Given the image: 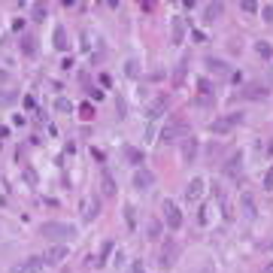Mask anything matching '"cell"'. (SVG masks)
<instances>
[{
	"label": "cell",
	"mask_w": 273,
	"mask_h": 273,
	"mask_svg": "<svg viewBox=\"0 0 273 273\" xmlns=\"http://www.w3.org/2000/svg\"><path fill=\"white\" fill-rule=\"evenodd\" d=\"M40 234L46 240H52V243H64L67 246V240H76L79 228L73 222H43L40 225Z\"/></svg>",
	"instance_id": "6da1fadb"
},
{
	"label": "cell",
	"mask_w": 273,
	"mask_h": 273,
	"mask_svg": "<svg viewBox=\"0 0 273 273\" xmlns=\"http://www.w3.org/2000/svg\"><path fill=\"white\" fill-rule=\"evenodd\" d=\"M161 222H164L167 228H173V231L182 228V209H179L176 201H164V204H161Z\"/></svg>",
	"instance_id": "7a4b0ae2"
},
{
	"label": "cell",
	"mask_w": 273,
	"mask_h": 273,
	"mask_svg": "<svg viewBox=\"0 0 273 273\" xmlns=\"http://www.w3.org/2000/svg\"><path fill=\"white\" fill-rule=\"evenodd\" d=\"M79 216H82L85 222H94V219L101 216V194H85V198L79 201Z\"/></svg>",
	"instance_id": "3957f363"
},
{
	"label": "cell",
	"mask_w": 273,
	"mask_h": 273,
	"mask_svg": "<svg viewBox=\"0 0 273 273\" xmlns=\"http://www.w3.org/2000/svg\"><path fill=\"white\" fill-rule=\"evenodd\" d=\"M176 258H179V246H176V240H161V267L164 270H173L176 267Z\"/></svg>",
	"instance_id": "277c9868"
},
{
	"label": "cell",
	"mask_w": 273,
	"mask_h": 273,
	"mask_svg": "<svg viewBox=\"0 0 273 273\" xmlns=\"http://www.w3.org/2000/svg\"><path fill=\"white\" fill-rule=\"evenodd\" d=\"M131 185H134V191H149L155 185V173L149 167H136L134 176H131Z\"/></svg>",
	"instance_id": "5b68a950"
},
{
	"label": "cell",
	"mask_w": 273,
	"mask_h": 273,
	"mask_svg": "<svg viewBox=\"0 0 273 273\" xmlns=\"http://www.w3.org/2000/svg\"><path fill=\"white\" fill-rule=\"evenodd\" d=\"M240 122H243V115H240V112H234V115H225V119H216V122H212V125H209V131H212V134H231V131H234V128H237Z\"/></svg>",
	"instance_id": "8992f818"
},
{
	"label": "cell",
	"mask_w": 273,
	"mask_h": 273,
	"mask_svg": "<svg viewBox=\"0 0 273 273\" xmlns=\"http://www.w3.org/2000/svg\"><path fill=\"white\" fill-rule=\"evenodd\" d=\"M167 109H170V98H167V94H158L155 101L149 103L146 115H149V122H158V119H161V115H164Z\"/></svg>",
	"instance_id": "52a82bcc"
},
{
	"label": "cell",
	"mask_w": 273,
	"mask_h": 273,
	"mask_svg": "<svg viewBox=\"0 0 273 273\" xmlns=\"http://www.w3.org/2000/svg\"><path fill=\"white\" fill-rule=\"evenodd\" d=\"M240 216H243L246 222H255V219H258V204H255V198H252L249 191L240 194Z\"/></svg>",
	"instance_id": "ba28073f"
},
{
	"label": "cell",
	"mask_w": 273,
	"mask_h": 273,
	"mask_svg": "<svg viewBox=\"0 0 273 273\" xmlns=\"http://www.w3.org/2000/svg\"><path fill=\"white\" fill-rule=\"evenodd\" d=\"M67 255H70V249L64 243H52V246L46 249L43 261H46V264H61V261H67Z\"/></svg>",
	"instance_id": "9c48e42d"
},
{
	"label": "cell",
	"mask_w": 273,
	"mask_h": 273,
	"mask_svg": "<svg viewBox=\"0 0 273 273\" xmlns=\"http://www.w3.org/2000/svg\"><path fill=\"white\" fill-rule=\"evenodd\" d=\"M43 267H46V261L36 258V255H31V258H22V261L12 267V273H43Z\"/></svg>",
	"instance_id": "30bf717a"
},
{
	"label": "cell",
	"mask_w": 273,
	"mask_h": 273,
	"mask_svg": "<svg viewBox=\"0 0 273 273\" xmlns=\"http://www.w3.org/2000/svg\"><path fill=\"white\" fill-rule=\"evenodd\" d=\"M198 149H201V143H198L194 136H185V140L179 143V152H182V161H185V164H194V158H198Z\"/></svg>",
	"instance_id": "8fae6325"
},
{
	"label": "cell",
	"mask_w": 273,
	"mask_h": 273,
	"mask_svg": "<svg viewBox=\"0 0 273 273\" xmlns=\"http://www.w3.org/2000/svg\"><path fill=\"white\" fill-rule=\"evenodd\" d=\"M182 134H188V125H185V122H170V125L161 131L158 140H161V143H173L176 136H182Z\"/></svg>",
	"instance_id": "7c38bea8"
},
{
	"label": "cell",
	"mask_w": 273,
	"mask_h": 273,
	"mask_svg": "<svg viewBox=\"0 0 273 273\" xmlns=\"http://www.w3.org/2000/svg\"><path fill=\"white\" fill-rule=\"evenodd\" d=\"M222 167H225V176L237 179L240 173H243V152H231V155H228V161H225Z\"/></svg>",
	"instance_id": "4fadbf2b"
},
{
	"label": "cell",
	"mask_w": 273,
	"mask_h": 273,
	"mask_svg": "<svg viewBox=\"0 0 273 273\" xmlns=\"http://www.w3.org/2000/svg\"><path fill=\"white\" fill-rule=\"evenodd\" d=\"M52 46H55L58 52H70V36H67V28H64V25H55V31H52Z\"/></svg>",
	"instance_id": "5bb4252c"
},
{
	"label": "cell",
	"mask_w": 273,
	"mask_h": 273,
	"mask_svg": "<svg viewBox=\"0 0 273 273\" xmlns=\"http://www.w3.org/2000/svg\"><path fill=\"white\" fill-rule=\"evenodd\" d=\"M204 191H206V179L204 176H194V179L188 182V188H185V198H188V201H201Z\"/></svg>",
	"instance_id": "9a60e30c"
},
{
	"label": "cell",
	"mask_w": 273,
	"mask_h": 273,
	"mask_svg": "<svg viewBox=\"0 0 273 273\" xmlns=\"http://www.w3.org/2000/svg\"><path fill=\"white\" fill-rule=\"evenodd\" d=\"M170 40H173V46H182V40H185V18H173Z\"/></svg>",
	"instance_id": "2e32d148"
},
{
	"label": "cell",
	"mask_w": 273,
	"mask_h": 273,
	"mask_svg": "<svg viewBox=\"0 0 273 273\" xmlns=\"http://www.w3.org/2000/svg\"><path fill=\"white\" fill-rule=\"evenodd\" d=\"M164 234V222L161 219H149V225H146V237L149 240H161Z\"/></svg>",
	"instance_id": "e0dca14e"
},
{
	"label": "cell",
	"mask_w": 273,
	"mask_h": 273,
	"mask_svg": "<svg viewBox=\"0 0 273 273\" xmlns=\"http://www.w3.org/2000/svg\"><path fill=\"white\" fill-rule=\"evenodd\" d=\"M225 12V3H206L204 6V22H216Z\"/></svg>",
	"instance_id": "ac0fdd59"
},
{
	"label": "cell",
	"mask_w": 273,
	"mask_h": 273,
	"mask_svg": "<svg viewBox=\"0 0 273 273\" xmlns=\"http://www.w3.org/2000/svg\"><path fill=\"white\" fill-rule=\"evenodd\" d=\"M243 98H249V101H264V98H267V88H264V85H246Z\"/></svg>",
	"instance_id": "d6986e66"
},
{
	"label": "cell",
	"mask_w": 273,
	"mask_h": 273,
	"mask_svg": "<svg viewBox=\"0 0 273 273\" xmlns=\"http://www.w3.org/2000/svg\"><path fill=\"white\" fill-rule=\"evenodd\" d=\"M101 188H103V194H106V198H112V194H115V179H112V173H109V170L101 173Z\"/></svg>",
	"instance_id": "ffe728a7"
},
{
	"label": "cell",
	"mask_w": 273,
	"mask_h": 273,
	"mask_svg": "<svg viewBox=\"0 0 273 273\" xmlns=\"http://www.w3.org/2000/svg\"><path fill=\"white\" fill-rule=\"evenodd\" d=\"M204 64H206V70H212V73H222V76H228V73H231V67H228L222 58H206Z\"/></svg>",
	"instance_id": "44dd1931"
},
{
	"label": "cell",
	"mask_w": 273,
	"mask_h": 273,
	"mask_svg": "<svg viewBox=\"0 0 273 273\" xmlns=\"http://www.w3.org/2000/svg\"><path fill=\"white\" fill-rule=\"evenodd\" d=\"M122 73H125L128 79H136V76H140V61H136V58H125V64H122Z\"/></svg>",
	"instance_id": "7402d4cb"
},
{
	"label": "cell",
	"mask_w": 273,
	"mask_h": 273,
	"mask_svg": "<svg viewBox=\"0 0 273 273\" xmlns=\"http://www.w3.org/2000/svg\"><path fill=\"white\" fill-rule=\"evenodd\" d=\"M18 101V91L15 88H0V106H12Z\"/></svg>",
	"instance_id": "603a6c76"
},
{
	"label": "cell",
	"mask_w": 273,
	"mask_h": 273,
	"mask_svg": "<svg viewBox=\"0 0 273 273\" xmlns=\"http://www.w3.org/2000/svg\"><path fill=\"white\" fill-rule=\"evenodd\" d=\"M125 161H131L134 167H143V152H140V149H131V146H128V149H125Z\"/></svg>",
	"instance_id": "cb8c5ba5"
},
{
	"label": "cell",
	"mask_w": 273,
	"mask_h": 273,
	"mask_svg": "<svg viewBox=\"0 0 273 273\" xmlns=\"http://www.w3.org/2000/svg\"><path fill=\"white\" fill-rule=\"evenodd\" d=\"M31 15H34V22H46L49 6H46V3H34V6H31Z\"/></svg>",
	"instance_id": "d4e9b609"
},
{
	"label": "cell",
	"mask_w": 273,
	"mask_h": 273,
	"mask_svg": "<svg viewBox=\"0 0 273 273\" xmlns=\"http://www.w3.org/2000/svg\"><path fill=\"white\" fill-rule=\"evenodd\" d=\"M122 216H125V225H128V231H134V225H136V209L131 204L122 209Z\"/></svg>",
	"instance_id": "484cf974"
},
{
	"label": "cell",
	"mask_w": 273,
	"mask_h": 273,
	"mask_svg": "<svg viewBox=\"0 0 273 273\" xmlns=\"http://www.w3.org/2000/svg\"><path fill=\"white\" fill-rule=\"evenodd\" d=\"M255 52H258L261 58H273V49H270L267 40H258V43H255Z\"/></svg>",
	"instance_id": "4316f807"
},
{
	"label": "cell",
	"mask_w": 273,
	"mask_h": 273,
	"mask_svg": "<svg viewBox=\"0 0 273 273\" xmlns=\"http://www.w3.org/2000/svg\"><path fill=\"white\" fill-rule=\"evenodd\" d=\"M198 98H212V82L209 79H201L198 82Z\"/></svg>",
	"instance_id": "83f0119b"
},
{
	"label": "cell",
	"mask_w": 273,
	"mask_h": 273,
	"mask_svg": "<svg viewBox=\"0 0 273 273\" xmlns=\"http://www.w3.org/2000/svg\"><path fill=\"white\" fill-rule=\"evenodd\" d=\"M22 52H25V55H36V40L34 36H25V40H22Z\"/></svg>",
	"instance_id": "f1b7e54d"
},
{
	"label": "cell",
	"mask_w": 273,
	"mask_h": 273,
	"mask_svg": "<svg viewBox=\"0 0 273 273\" xmlns=\"http://www.w3.org/2000/svg\"><path fill=\"white\" fill-rule=\"evenodd\" d=\"M109 252H112V240H106V243H103V249H101V258H98V267H101V264H106V258H109Z\"/></svg>",
	"instance_id": "f546056e"
},
{
	"label": "cell",
	"mask_w": 273,
	"mask_h": 273,
	"mask_svg": "<svg viewBox=\"0 0 273 273\" xmlns=\"http://www.w3.org/2000/svg\"><path fill=\"white\" fill-rule=\"evenodd\" d=\"M261 18H264V25H273V3L261 6Z\"/></svg>",
	"instance_id": "4dcf8cb0"
},
{
	"label": "cell",
	"mask_w": 273,
	"mask_h": 273,
	"mask_svg": "<svg viewBox=\"0 0 273 273\" xmlns=\"http://www.w3.org/2000/svg\"><path fill=\"white\" fill-rule=\"evenodd\" d=\"M55 109H58V112H73V103H70L67 98H58V101H55Z\"/></svg>",
	"instance_id": "1f68e13d"
},
{
	"label": "cell",
	"mask_w": 273,
	"mask_h": 273,
	"mask_svg": "<svg viewBox=\"0 0 273 273\" xmlns=\"http://www.w3.org/2000/svg\"><path fill=\"white\" fill-rule=\"evenodd\" d=\"M240 9H243V12H249V15H252V12H258V9H261V6H258V3H252V0H243V3H240Z\"/></svg>",
	"instance_id": "d6a6232c"
},
{
	"label": "cell",
	"mask_w": 273,
	"mask_h": 273,
	"mask_svg": "<svg viewBox=\"0 0 273 273\" xmlns=\"http://www.w3.org/2000/svg\"><path fill=\"white\" fill-rule=\"evenodd\" d=\"M198 225H209V216H206V206L198 209Z\"/></svg>",
	"instance_id": "836d02e7"
},
{
	"label": "cell",
	"mask_w": 273,
	"mask_h": 273,
	"mask_svg": "<svg viewBox=\"0 0 273 273\" xmlns=\"http://www.w3.org/2000/svg\"><path fill=\"white\" fill-rule=\"evenodd\" d=\"M115 106H119V115L125 119V115H128V103H125V101H122V98H119V101H115Z\"/></svg>",
	"instance_id": "e575fe53"
},
{
	"label": "cell",
	"mask_w": 273,
	"mask_h": 273,
	"mask_svg": "<svg viewBox=\"0 0 273 273\" xmlns=\"http://www.w3.org/2000/svg\"><path fill=\"white\" fill-rule=\"evenodd\" d=\"M25 182H28V185H36V173L34 170H25Z\"/></svg>",
	"instance_id": "d590c367"
},
{
	"label": "cell",
	"mask_w": 273,
	"mask_h": 273,
	"mask_svg": "<svg viewBox=\"0 0 273 273\" xmlns=\"http://www.w3.org/2000/svg\"><path fill=\"white\" fill-rule=\"evenodd\" d=\"M146 140H149V143L155 140V122H149V128H146Z\"/></svg>",
	"instance_id": "8d00e7d4"
},
{
	"label": "cell",
	"mask_w": 273,
	"mask_h": 273,
	"mask_svg": "<svg viewBox=\"0 0 273 273\" xmlns=\"http://www.w3.org/2000/svg\"><path fill=\"white\" fill-rule=\"evenodd\" d=\"M128 273H146V270H143V261H134V264L128 267Z\"/></svg>",
	"instance_id": "74e56055"
},
{
	"label": "cell",
	"mask_w": 273,
	"mask_h": 273,
	"mask_svg": "<svg viewBox=\"0 0 273 273\" xmlns=\"http://www.w3.org/2000/svg\"><path fill=\"white\" fill-rule=\"evenodd\" d=\"M264 273H273V261H270V264H267V267H264Z\"/></svg>",
	"instance_id": "f35d334b"
},
{
	"label": "cell",
	"mask_w": 273,
	"mask_h": 273,
	"mask_svg": "<svg viewBox=\"0 0 273 273\" xmlns=\"http://www.w3.org/2000/svg\"><path fill=\"white\" fill-rule=\"evenodd\" d=\"M61 273H70V270H61Z\"/></svg>",
	"instance_id": "ab89813d"
}]
</instances>
